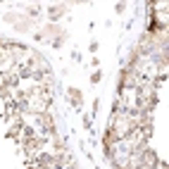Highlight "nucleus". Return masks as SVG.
Returning a JSON list of instances; mask_svg holds the SVG:
<instances>
[{"label":"nucleus","mask_w":169,"mask_h":169,"mask_svg":"<svg viewBox=\"0 0 169 169\" xmlns=\"http://www.w3.org/2000/svg\"><path fill=\"white\" fill-rule=\"evenodd\" d=\"M69 93H71V95H69V98H71V103H74V105H81V98L76 95L79 91H69Z\"/></svg>","instance_id":"f257e3e1"}]
</instances>
